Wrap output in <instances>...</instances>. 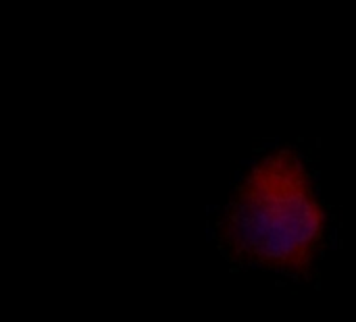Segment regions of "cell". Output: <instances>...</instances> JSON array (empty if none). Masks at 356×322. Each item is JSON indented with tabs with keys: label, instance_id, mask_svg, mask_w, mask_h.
I'll return each instance as SVG.
<instances>
[{
	"label": "cell",
	"instance_id": "1",
	"mask_svg": "<svg viewBox=\"0 0 356 322\" xmlns=\"http://www.w3.org/2000/svg\"><path fill=\"white\" fill-rule=\"evenodd\" d=\"M330 217L302 156L277 148L236 185L217 223L221 250L240 264L307 279L327 242Z\"/></svg>",
	"mask_w": 356,
	"mask_h": 322
}]
</instances>
